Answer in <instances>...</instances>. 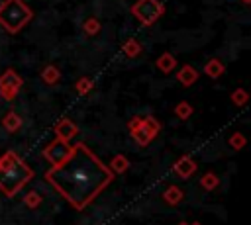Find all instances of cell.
Here are the masks:
<instances>
[{"mask_svg": "<svg viewBox=\"0 0 251 225\" xmlns=\"http://www.w3.org/2000/svg\"><path fill=\"white\" fill-rule=\"evenodd\" d=\"M45 178L73 207L82 209L112 180V172L84 145H76Z\"/></svg>", "mask_w": 251, "mask_h": 225, "instance_id": "cell-1", "label": "cell"}, {"mask_svg": "<svg viewBox=\"0 0 251 225\" xmlns=\"http://www.w3.org/2000/svg\"><path fill=\"white\" fill-rule=\"evenodd\" d=\"M29 178H31V170L12 153H8V157L0 160V190L6 192L8 196L16 194Z\"/></svg>", "mask_w": 251, "mask_h": 225, "instance_id": "cell-2", "label": "cell"}, {"mask_svg": "<svg viewBox=\"0 0 251 225\" xmlns=\"http://www.w3.org/2000/svg\"><path fill=\"white\" fill-rule=\"evenodd\" d=\"M31 10L24 4V0H4L0 4V25L8 33L20 31L29 20H31Z\"/></svg>", "mask_w": 251, "mask_h": 225, "instance_id": "cell-3", "label": "cell"}, {"mask_svg": "<svg viewBox=\"0 0 251 225\" xmlns=\"http://www.w3.org/2000/svg\"><path fill=\"white\" fill-rule=\"evenodd\" d=\"M165 12V6L159 0H137L131 6V14L143 23V25H151L155 23Z\"/></svg>", "mask_w": 251, "mask_h": 225, "instance_id": "cell-4", "label": "cell"}, {"mask_svg": "<svg viewBox=\"0 0 251 225\" xmlns=\"http://www.w3.org/2000/svg\"><path fill=\"white\" fill-rule=\"evenodd\" d=\"M20 86H22V76H20L16 70L8 68V70L0 76V94H2L6 100H12V98L18 94Z\"/></svg>", "mask_w": 251, "mask_h": 225, "instance_id": "cell-5", "label": "cell"}, {"mask_svg": "<svg viewBox=\"0 0 251 225\" xmlns=\"http://www.w3.org/2000/svg\"><path fill=\"white\" fill-rule=\"evenodd\" d=\"M69 153H71V149L67 147V143H65L63 139L57 141V143H53V145L47 149V157H49V160H51L53 164L63 162V160L69 157Z\"/></svg>", "mask_w": 251, "mask_h": 225, "instance_id": "cell-6", "label": "cell"}, {"mask_svg": "<svg viewBox=\"0 0 251 225\" xmlns=\"http://www.w3.org/2000/svg\"><path fill=\"white\" fill-rule=\"evenodd\" d=\"M176 78H178L184 86H190V84H194V82L198 80V72H196L192 67L186 65V67H182V68L176 72Z\"/></svg>", "mask_w": 251, "mask_h": 225, "instance_id": "cell-7", "label": "cell"}, {"mask_svg": "<svg viewBox=\"0 0 251 225\" xmlns=\"http://www.w3.org/2000/svg\"><path fill=\"white\" fill-rule=\"evenodd\" d=\"M55 129H57V135H59L63 141H65V139H69V137L76 131V127H75L69 119H61V121L57 123V127H55Z\"/></svg>", "mask_w": 251, "mask_h": 225, "instance_id": "cell-8", "label": "cell"}, {"mask_svg": "<svg viewBox=\"0 0 251 225\" xmlns=\"http://www.w3.org/2000/svg\"><path fill=\"white\" fill-rule=\"evenodd\" d=\"M175 65H176V61H175V57H173L171 53H163V55L159 57V61H157V67H159L163 72H171V70L175 68Z\"/></svg>", "mask_w": 251, "mask_h": 225, "instance_id": "cell-9", "label": "cell"}, {"mask_svg": "<svg viewBox=\"0 0 251 225\" xmlns=\"http://www.w3.org/2000/svg\"><path fill=\"white\" fill-rule=\"evenodd\" d=\"M204 72H206L208 76H212V78H218V76L224 72V65H222L218 59H212V61H208V65L204 67Z\"/></svg>", "mask_w": 251, "mask_h": 225, "instance_id": "cell-10", "label": "cell"}, {"mask_svg": "<svg viewBox=\"0 0 251 225\" xmlns=\"http://www.w3.org/2000/svg\"><path fill=\"white\" fill-rule=\"evenodd\" d=\"M41 76H43V80H45L47 84H55V82L59 80V70H57L55 67H45L43 72H41Z\"/></svg>", "mask_w": 251, "mask_h": 225, "instance_id": "cell-11", "label": "cell"}, {"mask_svg": "<svg viewBox=\"0 0 251 225\" xmlns=\"http://www.w3.org/2000/svg\"><path fill=\"white\" fill-rule=\"evenodd\" d=\"M139 51H141V45H139L135 39H127V41L124 43V53H126L127 57H135Z\"/></svg>", "mask_w": 251, "mask_h": 225, "instance_id": "cell-12", "label": "cell"}, {"mask_svg": "<svg viewBox=\"0 0 251 225\" xmlns=\"http://www.w3.org/2000/svg\"><path fill=\"white\" fill-rule=\"evenodd\" d=\"M84 31H86L88 35H96V33L100 31V22H98L96 18H88V20L84 22Z\"/></svg>", "mask_w": 251, "mask_h": 225, "instance_id": "cell-13", "label": "cell"}, {"mask_svg": "<svg viewBox=\"0 0 251 225\" xmlns=\"http://www.w3.org/2000/svg\"><path fill=\"white\" fill-rule=\"evenodd\" d=\"M4 123H6L8 129H16V127L20 125V117H18L16 113H8L6 119H4Z\"/></svg>", "mask_w": 251, "mask_h": 225, "instance_id": "cell-14", "label": "cell"}, {"mask_svg": "<svg viewBox=\"0 0 251 225\" xmlns=\"http://www.w3.org/2000/svg\"><path fill=\"white\" fill-rule=\"evenodd\" d=\"M90 86H92L90 78H80V80L76 82V90H78L80 94H86V92L90 90Z\"/></svg>", "mask_w": 251, "mask_h": 225, "instance_id": "cell-15", "label": "cell"}, {"mask_svg": "<svg viewBox=\"0 0 251 225\" xmlns=\"http://www.w3.org/2000/svg\"><path fill=\"white\" fill-rule=\"evenodd\" d=\"M231 100H233L235 104H243V102L247 100V92H245L243 88H237V90L233 92V96H231Z\"/></svg>", "mask_w": 251, "mask_h": 225, "instance_id": "cell-16", "label": "cell"}, {"mask_svg": "<svg viewBox=\"0 0 251 225\" xmlns=\"http://www.w3.org/2000/svg\"><path fill=\"white\" fill-rule=\"evenodd\" d=\"M190 112H192V110H190V106H188L186 102H180V104L176 106V113H178L180 117H186V115H190Z\"/></svg>", "mask_w": 251, "mask_h": 225, "instance_id": "cell-17", "label": "cell"}, {"mask_svg": "<svg viewBox=\"0 0 251 225\" xmlns=\"http://www.w3.org/2000/svg\"><path fill=\"white\" fill-rule=\"evenodd\" d=\"M241 2H243V4H249V2H251V0H241Z\"/></svg>", "mask_w": 251, "mask_h": 225, "instance_id": "cell-18", "label": "cell"}]
</instances>
